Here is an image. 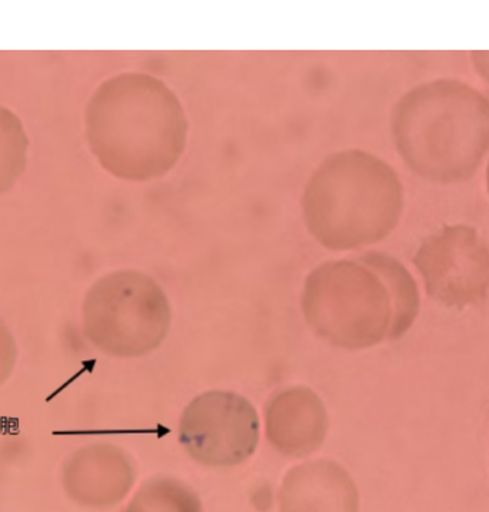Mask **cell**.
<instances>
[{
    "mask_svg": "<svg viewBox=\"0 0 489 512\" xmlns=\"http://www.w3.org/2000/svg\"><path fill=\"white\" fill-rule=\"evenodd\" d=\"M469 58L479 78L489 85V51H472Z\"/></svg>",
    "mask_w": 489,
    "mask_h": 512,
    "instance_id": "cell-14",
    "label": "cell"
},
{
    "mask_svg": "<svg viewBox=\"0 0 489 512\" xmlns=\"http://www.w3.org/2000/svg\"><path fill=\"white\" fill-rule=\"evenodd\" d=\"M278 504L279 512H359V492L341 464L314 460L286 472Z\"/></svg>",
    "mask_w": 489,
    "mask_h": 512,
    "instance_id": "cell-10",
    "label": "cell"
},
{
    "mask_svg": "<svg viewBox=\"0 0 489 512\" xmlns=\"http://www.w3.org/2000/svg\"><path fill=\"white\" fill-rule=\"evenodd\" d=\"M125 512H204L201 498L188 484L172 477L143 482Z\"/></svg>",
    "mask_w": 489,
    "mask_h": 512,
    "instance_id": "cell-11",
    "label": "cell"
},
{
    "mask_svg": "<svg viewBox=\"0 0 489 512\" xmlns=\"http://www.w3.org/2000/svg\"><path fill=\"white\" fill-rule=\"evenodd\" d=\"M412 262L428 297L444 307H478L488 298L489 244L474 226H442L422 241Z\"/></svg>",
    "mask_w": 489,
    "mask_h": 512,
    "instance_id": "cell-6",
    "label": "cell"
},
{
    "mask_svg": "<svg viewBox=\"0 0 489 512\" xmlns=\"http://www.w3.org/2000/svg\"><path fill=\"white\" fill-rule=\"evenodd\" d=\"M29 138L19 116L0 105V196L8 194L28 165Z\"/></svg>",
    "mask_w": 489,
    "mask_h": 512,
    "instance_id": "cell-12",
    "label": "cell"
},
{
    "mask_svg": "<svg viewBox=\"0 0 489 512\" xmlns=\"http://www.w3.org/2000/svg\"><path fill=\"white\" fill-rule=\"evenodd\" d=\"M85 125L96 161L123 181L168 174L188 142V118L178 96L146 73H121L103 82L86 106Z\"/></svg>",
    "mask_w": 489,
    "mask_h": 512,
    "instance_id": "cell-2",
    "label": "cell"
},
{
    "mask_svg": "<svg viewBox=\"0 0 489 512\" xmlns=\"http://www.w3.org/2000/svg\"><path fill=\"white\" fill-rule=\"evenodd\" d=\"M135 480L131 455L108 442L83 445L63 462V488L72 501L83 507L109 508L119 504Z\"/></svg>",
    "mask_w": 489,
    "mask_h": 512,
    "instance_id": "cell-8",
    "label": "cell"
},
{
    "mask_svg": "<svg viewBox=\"0 0 489 512\" xmlns=\"http://www.w3.org/2000/svg\"><path fill=\"white\" fill-rule=\"evenodd\" d=\"M309 234L329 251L378 244L405 209L401 178L384 159L359 149L337 152L316 168L301 199Z\"/></svg>",
    "mask_w": 489,
    "mask_h": 512,
    "instance_id": "cell-4",
    "label": "cell"
},
{
    "mask_svg": "<svg viewBox=\"0 0 489 512\" xmlns=\"http://www.w3.org/2000/svg\"><path fill=\"white\" fill-rule=\"evenodd\" d=\"M302 314L334 347L361 351L404 337L421 311V294L395 256L371 251L319 265L305 278Z\"/></svg>",
    "mask_w": 489,
    "mask_h": 512,
    "instance_id": "cell-1",
    "label": "cell"
},
{
    "mask_svg": "<svg viewBox=\"0 0 489 512\" xmlns=\"http://www.w3.org/2000/svg\"><path fill=\"white\" fill-rule=\"evenodd\" d=\"M485 185H487V192L489 196V159L487 162V169H485Z\"/></svg>",
    "mask_w": 489,
    "mask_h": 512,
    "instance_id": "cell-15",
    "label": "cell"
},
{
    "mask_svg": "<svg viewBox=\"0 0 489 512\" xmlns=\"http://www.w3.org/2000/svg\"><path fill=\"white\" fill-rule=\"evenodd\" d=\"M172 308L155 279L133 269L93 282L82 304L83 334L102 354L138 358L161 347Z\"/></svg>",
    "mask_w": 489,
    "mask_h": 512,
    "instance_id": "cell-5",
    "label": "cell"
},
{
    "mask_svg": "<svg viewBox=\"0 0 489 512\" xmlns=\"http://www.w3.org/2000/svg\"><path fill=\"white\" fill-rule=\"evenodd\" d=\"M178 438L186 454L198 464L236 467L249 460L258 448V412L236 392H204L182 412Z\"/></svg>",
    "mask_w": 489,
    "mask_h": 512,
    "instance_id": "cell-7",
    "label": "cell"
},
{
    "mask_svg": "<svg viewBox=\"0 0 489 512\" xmlns=\"http://www.w3.org/2000/svg\"><path fill=\"white\" fill-rule=\"evenodd\" d=\"M18 358L19 348L15 335L0 317V388L11 379Z\"/></svg>",
    "mask_w": 489,
    "mask_h": 512,
    "instance_id": "cell-13",
    "label": "cell"
},
{
    "mask_svg": "<svg viewBox=\"0 0 489 512\" xmlns=\"http://www.w3.org/2000/svg\"><path fill=\"white\" fill-rule=\"evenodd\" d=\"M395 148L409 171L437 185L471 181L489 155V99L459 79L419 83L391 113Z\"/></svg>",
    "mask_w": 489,
    "mask_h": 512,
    "instance_id": "cell-3",
    "label": "cell"
},
{
    "mask_svg": "<svg viewBox=\"0 0 489 512\" xmlns=\"http://www.w3.org/2000/svg\"><path fill=\"white\" fill-rule=\"evenodd\" d=\"M265 431L269 444L286 458H305L324 445L328 412L308 387H289L266 402Z\"/></svg>",
    "mask_w": 489,
    "mask_h": 512,
    "instance_id": "cell-9",
    "label": "cell"
}]
</instances>
